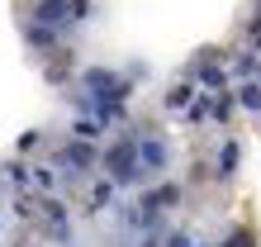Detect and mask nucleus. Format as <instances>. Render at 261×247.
Instances as JSON below:
<instances>
[{"label":"nucleus","mask_w":261,"mask_h":247,"mask_svg":"<svg viewBox=\"0 0 261 247\" xmlns=\"http://www.w3.org/2000/svg\"><path fill=\"white\" fill-rule=\"evenodd\" d=\"M110 166H114V176H119V181L128 185V181L138 176V162H133V147H114V152H110Z\"/></svg>","instance_id":"1"},{"label":"nucleus","mask_w":261,"mask_h":247,"mask_svg":"<svg viewBox=\"0 0 261 247\" xmlns=\"http://www.w3.org/2000/svg\"><path fill=\"white\" fill-rule=\"evenodd\" d=\"M67 14V0H38V24H62Z\"/></svg>","instance_id":"2"},{"label":"nucleus","mask_w":261,"mask_h":247,"mask_svg":"<svg viewBox=\"0 0 261 247\" xmlns=\"http://www.w3.org/2000/svg\"><path fill=\"white\" fill-rule=\"evenodd\" d=\"M238 100H242V110L261 114V90H256V86H242V90H238Z\"/></svg>","instance_id":"3"},{"label":"nucleus","mask_w":261,"mask_h":247,"mask_svg":"<svg viewBox=\"0 0 261 247\" xmlns=\"http://www.w3.org/2000/svg\"><path fill=\"white\" fill-rule=\"evenodd\" d=\"M143 157H147V166H162V162H166V152H162L157 138H147V143H143Z\"/></svg>","instance_id":"4"},{"label":"nucleus","mask_w":261,"mask_h":247,"mask_svg":"<svg viewBox=\"0 0 261 247\" xmlns=\"http://www.w3.org/2000/svg\"><path fill=\"white\" fill-rule=\"evenodd\" d=\"M67 157H71V166H90V152L76 143V147H67Z\"/></svg>","instance_id":"5"},{"label":"nucleus","mask_w":261,"mask_h":247,"mask_svg":"<svg viewBox=\"0 0 261 247\" xmlns=\"http://www.w3.org/2000/svg\"><path fill=\"white\" fill-rule=\"evenodd\" d=\"M233 162H238V147H233V143H228V147H223V162H219V166H223V176H228V171H233Z\"/></svg>","instance_id":"6"},{"label":"nucleus","mask_w":261,"mask_h":247,"mask_svg":"<svg viewBox=\"0 0 261 247\" xmlns=\"http://www.w3.org/2000/svg\"><path fill=\"white\" fill-rule=\"evenodd\" d=\"M223 247H252V238H247V233H233V238H228Z\"/></svg>","instance_id":"7"}]
</instances>
